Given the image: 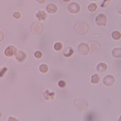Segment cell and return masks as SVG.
Returning <instances> with one entry per match:
<instances>
[{
    "instance_id": "484cf974",
    "label": "cell",
    "mask_w": 121,
    "mask_h": 121,
    "mask_svg": "<svg viewBox=\"0 0 121 121\" xmlns=\"http://www.w3.org/2000/svg\"><path fill=\"white\" fill-rule=\"evenodd\" d=\"M66 82H64V81H60V82H58V86H60V87H61V88H63V87H65L66 86Z\"/></svg>"
},
{
    "instance_id": "3957f363",
    "label": "cell",
    "mask_w": 121,
    "mask_h": 121,
    "mask_svg": "<svg viewBox=\"0 0 121 121\" xmlns=\"http://www.w3.org/2000/svg\"><path fill=\"white\" fill-rule=\"evenodd\" d=\"M96 24L99 26H105L107 24V17L103 14H99L95 19Z\"/></svg>"
},
{
    "instance_id": "d6986e66",
    "label": "cell",
    "mask_w": 121,
    "mask_h": 121,
    "mask_svg": "<svg viewBox=\"0 0 121 121\" xmlns=\"http://www.w3.org/2000/svg\"><path fill=\"white\" fill-rule=\"evenodd\" d=\"M96 9H97V5L95 4V3H91L88 7V10L90 11H95Z\"/></svg>"
},
{
    "instance_id": "cb8c5ba5",
    "label": "cell",
    "mask_w": 121,
    "mask_h": 121,
    "mask_svg": "<svg viewBox=\"0 0 121 121\" xmlns=\"http://www.w3.org/2000/svg\"><path fill=\"white\" fill-rule=\"evenodd\" d=\"M34 55H35V57L36 58H40V57H42V53H41V52H40V51H36Z\"/></svg>"
},
{
    "instance_id": "2e32d148",
    "label": "cell",
    "mask_w": 121,
    "mask_h": 121,
    "mask_svg": "<svg viewBox=\"0 0 121 121\" xmlns=\"http://www.w3.org/2000/svg\"><path fill=\"white\" fill-rule=\"evenodd\" d=\"M112 55L114 56L115 57H120V55H121V50L120 49H119V48H117V49H115L114 50L112 51Z\"/></svg>"
},
{
    "instance_id": "603a6c76",
    "label": "cell",
    "mask_w": 121,
    "mask_h": 121,
    "mask_svg": "<svg viewBox=\"0 0 121 121\" xmlns=\"http://www.w3.org/2000/svg\"><path fill=\"white\" fill-rule=\"evenodd\" d=\"M110 2H111V0H103V4H102L101 7H107V5L110 3Z\"/></svg>"
},
{
    "instance_id": "4fadbf2b",
    "label": "cell",
    "mask_w": 121,
    "mask_h": 121,
    "mask_svg": "<svg viewBox=\"0 0 121 121\" xmlns=\"http://www.w3.org/2000/svg\"><path fill=\"white\" fill-rule=\"evenodd\" d=\"M36 17H37L40 20H45L46 19V17H47V15H46V13H45L44 11H39L37 12V14H36Z\"/></svg>"
},
{
    "instance_id": "1f68e13d",
    "label": "cell",
    "mask_w": 121,
    "mask_h": 121,
    "mask_svg": "<svg viewBox=\"0 0 121 121\" xmlns=\"http://www.w3.org/2000/svg\"><path fill=\"white\" fill-rule=\"evenodd\" d=\"M1 116H2V113H1V111H0V117H1Z\"/></svg>"
},
{
    "instance_id": "d4e9b609",
    "label": "cell",
    "mask_w": 121,
    "mask_h": 121,
    "mask_svg": "<svg viewBox=\"0 0 121 121\" xmlns=\"http://www.w3.org/2000/svg\"><path fill=\"white\" fill-rule=\"evenodd\" d=\"M7 69L6 68V67H5V68L2 69L1 71H0V77H3V75H4V74H5L6 72H7Z\"/></svg>"
},
{
    "instance_id": "8992f818",
    "label": "cell",
    "mask_w": 121,
    "mask_h": 121,
    "mask_svg": "<svg viewBox=\"0 0 121 121\" xmlns=\"http://www.w3.org/2000/svg\"><path fill=\"white\" fill-rule=\"evenodd\" d=\"M32 30L35 34L39 35V34H40L42 32V31H43V26H42L40 23H36V24H34L33 25H32Z\"/></svg>"
},
{
    "instance_id": "4dcf8cb0",
    "label": "cell",
    "mask_w": 121,
    "mask_h": 121,
    "mask_svg": "<svg viewBox=\"0 0 121 121\" xmlns=\"http://www.w3.org/2000/svg\"><path fill=\"white\" fill-rule=\"evenodd\" d=\"M63 1H64V2H69L70 0H63Z\"/></svg>"
},
{
    "instance_id": "ac0fdd59",
    "label": "cell",
    "mask_w": 121,
    "mask_h": 121,
    "mask_svg": "<svg viewBox=\"0 0 121 121\" xmlns=\"http://www.w3.org/2000/svg\"><path fill=\"white\" fill-rule=\"evenodd\" d=\"M99 82V77L98 74H94L93 76H92V78H91V82L92 83H98V82Z\"/></svg>"
},
{
    "instance_id": "4316f807",
    "label": "cell",
    "mask_w": 121,
    "mask_h": 121,
    "mask_svg": "<svg viewBox=\"0 0 121 121\" xmlns=\"http://www.w3.org/2000/svg\"><path fill=\"white\" fill-rule=\"evenodd\" d=\"M13 17L15 19H20V13H19V12H15L14 14H13Z\"/></svg>"
},
{
    "instance_id": "e0dca14e",
    "label": "cell",
    "mask_w": 121,
    "mask_h": 121,
    "mask_svg": "<svg viewBox=\"0 0 121 121\" xmlns=\"http://www.w3.org/2000/svg\"><path fill=\"white\" fill-rule=\"evenodd\" d=\"M111 36H112V38L114 40H120V33L119 32H117V31H116V32H113L112 34H111Z\"/></svg>"
},
{
    "instance_id": "9c48e42d",
    "label": "cell",
    "mask_w": 121,
    "mask_h": 121,
    "mask_svg": "<svg viewBox=\"0 0 121 121\" xmlns=\"http://www.w3.org/2000/svg\"><path fill=\"white\" fill-rule=\"evenodd\" d=\"M46 11L49 13H50V14H53V13H55L57 11V7L55 4L51 3V4H49L46 7Z\"/></svg>"
},
{
    "instance_id": "30bf717a",
    "label": "cell",
    "mask_w": 121,
    "mask_h": 121,
    "mask_svg": "<svg viewBox=\"0 0 121 121\" xmlns=\"http://www.w3.org/2000/svg\"><path fill=\"white\" fill-rule=\"evenodd\" d=\"M90 47H91L92 52H94V53L98 52L99 50V49H100V46H99V45L96 41L91 42V44H90Z\"/></svg>"
},
{
    "instance_id": "5b68a950",
    "label": "cell",
    "mask_w": 121,
    "mask_h": 121,
    "mask_svg": "<svg viewBox=\"0 0 121 121\" xmlns=\"http://www.w3.org/2000/svg\"><path fill=\"white\" fill-rule=\"evenodd\" d=\"M68 10L70 13L75 14V13H78V11H80V7L77 3H70V4L69 5Z\"/></svg>"
},
{
    "instance_id": "ba28073f",
    "label": "cell",
    "mask_w": 121,
    "mask_h": 121,
    "mask_svg": "<svg viewBox=\"0 0 121 121\" xmlns=\"http://www.w3.org/2000/svg\"><path fill=\"white\" fill-rule=\"evenodd\" d=\"M15 52H16V49H15V47H13V46H10V47L7 48L5 50V55L7 56V57H11V56H13L15 53Z\"/></svg>"
},
{
    "instance_id": "8fae6325",
    "label": "cell",
    "mask_w": 121,
    "mask_h": 121,
    "mask_svg": "<svg viewBox=\"0 0 121 121\" xmlns=\"http://www.w3.org/2000/svg\"><path fill=\"white\" fill-rule=\"evenodd\" d=\"M15 57H16V59L19 61H24V60H25V58H26V54L24 53V52L19 51V52H17Z\"/></svg>"
},
{
    "instance_id": "277c9868",
    "label": "cell",
    "mask_w": 121,
    "mask_h": 121,
    "mask_svg": "<svg viewBox=\"0 0 121 121\" xmlns=\"http://www.w3.org/2000/svg\"><path fill=\"white\" fill-rule=\"evenodd\" d=\"M78 52H79L80 54L82 55H87L90 52V49H89V46L88 45H86L85 43H82L78 45Z\"/></svg>"
},
{
    "instance_id": "52a82bcc",
    "label": "cell",
    "mask_w": 121,
    "mask_h": 121,
    "mask_svg": "<svg viewBox=\"0 0 121 121\" xmlns=\"http://www.w3.org/2000/svg\"><path fill=\"white\" fill-rule=\"evenodd\" d=\"M115 82V78L112 75H107L103 79V83L107 86H111L114 84Z\"/></svg>"
},
{
    "instance_id": "7a4b0ae2",
    "label": "cell",
    "mask_w": 121,
    "mask_h": 121,
    "mask_svg": "<svg viewBox=\"0 0 121 121\" xmlns=\"http://www.w3.org/2000/svg\"><path fill=\"white\" fill-rule=\"evenodd\" d=\"M77 108L79 111H85L88 107V103L85 99H78L75 102Z\"/></svg>"
},
{
    "instance_id": "f1b7e54d",
    "label": "cell",
    "mask_w": 121,
    "mask_h": 121,
    "mask_svg": "<svg viewBox=\"0 0 121 121\" xmlns=\"http://www.w3.org/2000/svg\"><path fill=\"white\" fill-rule=\"evenodd\" d=\"M37 2H39L40 3H44L45 2V0H36Z\"/></svg>"
},
{
    "instance_id": "6da1fadb",
    "label": "cell",
    "mask_w": 121,
    "mask_h": 121,
    "mask_svg": "<svg viewBox=\"0 0 121 121\" xmlns=\"http://www.w3.org/2000/svg\"><path fill=\"white\" fill-rule=\"evenodd\" d=\"M75 30L78 34H80V35L86 34L88 31V24L83 22L78 23L75 26Z\"/></svg>"
},
{
    "instance_id": "7402d4cb",
    "label": "cell",
    "mask_w": 121,
    "mask_h": 121,
    "mask_svg": "<svg viewBox=\"0 0 121 121\" xmlns=\"http://www.w3.org/2000/svg\"><path fill=\"white\" fill-rule=\"evenodd\" d=\"M54 49L56 50H61L62 49V44L61 43H56L54 45Z\"/></svg>"
},
{
    "instance_id": "7c38bea8",
    "label": "cell",
    "mask_w": 121,
    "mask_h": 121,
    "mask_svg": "<svg viewBox=\"0 0 121 121\" xmlns=\"http://www.w3.org/2000/svg\"><path fill=\"white\" fill-rule=\"evenodd\" d=\"M43 95L45 99H53L55 97V93L54 92H50L49 91H46L44 92Z\"/></svg>"
},
{
    "instance_id": "ffe728a7",
    "label": "cell",
    "mask_w": 121,
    "mask_h": 121,
    "mask_svg": "<svg viewBox=\"0 0 121 121\" xmlns=\"http://www.w3.org/2000/svg\"><path fill=\"white\" fill-rule=\"evenodd\" d=\"M40 71L41 73H46L48 71V66L45 64H42L40 66Z\"/></svg>"
},
{
    "instance_id": "83f0119b",
    "label": "cell",
    "mask_w": 121,
    "mask_h": 121,
    "mask_svg": "<svg viewBox=\"0 0 121 121\" xmlns=\"http://www.w3.org/2000/svg\"><path fill=\"white\" fill-rule=\"evenodd\" d=\"M3 37H4V36H3V33L1 32V31H0V42H1L2 40H3Z\"/></svg>"
},
{
    "instance_id": "44dd1931",
    "label": "cell",
    "mask_w": 121,
    "mask_h": 121,
    "mask_svg": "<svg viewBox=\"0 0 121 121\" xmlns=\"http://www.w3.org/2000/svg\"><path fill=\"white\" fill-rule=\"evenodd\" d=\"M95 114L91 112V113H90V114L87 115V117H86V120H95Z\"/></svg>"
},
{
    "instance_id": "9a60e30c",
    "label": "cell",
    "mask_w": 121,
    "mask_h": 121,
    "mask_svg": "<svg viewBox=\"0 0 121 121\" xmlns=\"http://www.w3.org/2000/svg\"><path fill=\"white\" fill-rule=\"evenodd\" d=\"M74 53V49H72L71 47H69V48H67V49L65 50L64 52V56L65 57H70L71 55Z\"/></svg>"
},
{
    "instance_id": "5bb4252c",
    "label": "cell",
    "mask_w": 121,
    "mask_h": 121,
    "mask_svg": "<svg viewBox=\"0 0 121 121\" xmlns=\"http://www.w3.org/2000/svg\"><path fill=\"white\" fill-rule=\"evenodd\" d=\"M107 69V66L105 63H99L97 66V70L99 72H105Z\"/></svg>"
},
{
    "instance_id": "f546056e",
    "label": "cell",
    "mask_w": 121,
    "mask_h": 121,
    "mask_svg": "<svg viewBox=\"0 0 121 121\" xmlns=\"http://www.w3.org/2000/svg\"><path fill=\"white\" fill-rule=\"evenodd\" d=\"M9 120L11 121V120H16V119H15V118H11H11L9 119Z\"/></svg>"
}]
</instances>
